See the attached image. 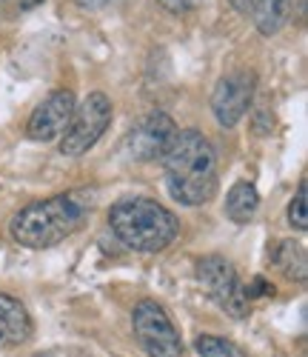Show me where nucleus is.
Instances as JSON below:
<instances>
[{"instance_id":"f257e3e1","label":"nucleus","mask_w":308,"mask_h":357,"mask_svg":"<svg viewBox=\"0 0 308 357\" xmlns=\"http://www.w3.org/2000/svg\"><path fill=\"white\" fill-rule=\"evenodd\" d=\"M163 166L169 192L183 206H203L217 192V152L197 129H180L171 137Z\"/></svg>"},{"instance_id":"7ed1b4c3","label":"nucleus","mask_w":308,"mask_h":357,"mask_svg":"<svg viewBox=\"0 0 308 357\" xmlns=\"http://www.w3.org/2000/svg\"><path fill=\"white\" fill-rule=\"evenodd\" d=\"M109 226L134 252H163L180 231L171 209L151 197H123L109 209Z\"/></svg>"},{"instance_id":"dca6fc26","label":"nucleus","mask_w":308,"mask_h":357,"mask_svg":"<svg viewBox=\"0 0 308 357\" xmlns=\"http://www.w3.org/2000/svg\"><path fill=\"white\" fill-rule=\"evenodd\" d=\"M157 3L171 15H189L192 9H197L203 3V0H157Z\"/></svg>"},{"instance_id":"f03ea898","label":"nucleus","mask_w":308,"mask_h":357,"mask_svg":"<svg viewBox=\"0 0 308 357\" xmlns=\"http://www.w3.org/2000/svg\"><path fill=\"white\" fill-rule=\"evenodd\" d=\"M88 215V197L83 192L52 195L29 203L12 218V237L26 249H49L75 234Z\"/></svg>"},{"instance_id":"f3484780","label":"nucleus","mask_w":308,"mask_h":357,"mask_svg":"<svg viewBox=\"0 0 308 357\" xmlns=\"http://www.w3.org/2000/svg\"><path fill=\"white\" fill-rule=\"evenodd\" d=\"M242 291L252 301V297H268V294H274V286L268 280H263V278H254L252 286H242Z\"/></svg>"},{"instance_id":"39448f33","label":"nucleus","mask_w":308,"mask_h":357,"mask_svg":"<svg viewBox=\"0 0 308 357\" xmlns=\"http://www.w3.org/2000/svg\"><path fill=\"white\" fill-rule=\"evenodd\" d=\"M134 337L148 357H183V340L169 312L157 301H140L132 312Z\"/></svg>"},{"instance_id":"9b49d317","label":"nucleus","mask_w":308,"mask_h":357,"mask_svg":"<svg viewBox=\"0 0 308 357\" xmlns=\"http://www.w3.org/2000/svg\"><path fill=\"white\" fill-rule=\"evenodd\" d=\"M260 209V195L254 189V183L249 181H237L229 195H226V215L234 223H249Z\"/></svg>"},{"instance_id":"423d86ee","label":"nucleus","mask_w":308,"mask_h":357,"mask_svg":"<svg viewBox=\"0 0 308 357\" xmlns=\"http://www.w3.org/2000/svg\"><path fill=\"white\" fill-rule=\"evenodd\" d=\"M197 280L203 291L231 317L249 314V297L242 291V283L237 278V269L220 255H206L197 260Z\"/></svg>"},{"instance_id":"6e6552de","label":"nucleus","mask_w":308,"mask_h":357,"mask_svg":"<svg viewBox=\"0 0 308 357\" xmlns=\"http://www.w3.org/2000/svg\"><path fill=\"white\" fill-rule=\"evenodd\" d=\"M174 135H177V126L171 117L166 112H151L143 121H137L126 135V152L132 160H140V163L157 160L166 155Z\"/></svg>"},{"instance_id":"f8f14e48","label":"nucleus","mask_w":308,"mask_h":357,"mask_svg":"<svg viewBox=\"0 0 308 357\" xmlns=\"http://www.w3.org/2000/svg\"><path fill=\"white\" fill-rule=\"evenodd\" d=\"M288 15H291V0H257L252 20L257 23L260 35L271 38L288 23Z\"/></svg>"},{"instance_id":"aec40b11","label":"nucleus","mask_w":308,"mask_h":357,"mask_svg":"<svg viewBox=\"0 0 308 357\" xmlns=\"http://www.w3.org/2000/svg\"><path fill=\"white\" fill-rule=\"evenodd\" d=\"M35 357H54L52 351H40V354H35Z\"/></svg>"},{"instance_id":"a211bd4d","label":"nucleus","mask_w":308,"mask_h":357,"mask_svg":"<svg viewBox=\"0 0 308 357\" xmlns=\"http://www.w3.org/2000/svg\"><path fill=\"white\" fill-rule=\"evenodd\" d=\"M229 3L240 12V15H245V17H252V12H254V3L257 0H229Z\"/></svg>"},{"instance_id":"6ab92c4d","label":"nucleus","mask_w":308,"mask_h":357,"mask_svg":"<svg viewBox=\"0 0 308 357\" xmlns=\"http://www.w3.org/2000/svg\"><path fill=\"white\" fill-rule=\"evenodd\" d=\"M75 3H77L80 9H103L109 0H75Z\"/></svg>"},{"instance_id":"20e7f679","label":"nucleus","mask_w":308,"mask_h":357,"mask_svg":"<svg viewBox=\"0 0 308 357\" xmlns=\"http://www.w3.org/2000/svg\"><path fill=\"white\" fill-rule=\"evenodd\" d=\"M109 123H111V100L103 92H91L80 106H75V114L63 132V140H60V152L69 158L86 155L103 137Z\"/></svg>"},{"instance_id":"4468645a","label":"nucleus","mask_w":308,"mask_h":357,"mask_svg":"<svg viewBox=\"0 0 308 357\" xmlns=\"http://www.w3.org/2000/svg\"><path fill=\"white\" fill-rule=\"evenodd\" d=\"M194 349L200 351V357H245L240 346H234L231 340L217 337V335H200Z\"/></svg>"},{"instance_id":"ddd939ff","label":"nucleus","mask_w":308,"mask_h":357,"mask_svg":"<svg viewBox=\"0 0 308 357\" xmlns=\"http://www.w3.org/2000/svg\"><path fill=\"white\" fill-rule=\"evenodd\" d=\"M274 263L280 266V272L288 280L305 283L308 257H305V246L302 243H297V241H280V243H277V249H274Z\"/></svg>"},{"instance_id":"9d476101","label":"nucleus","mask_w":308,"mask_h":357,"mask_svg":"<svg viewBox=\"0 0 308 357\" xmlns=\"http://www.w3.org/2000/svg\"><path fill=\"white\" fill-rule=\"evenodd\" d=\"M32 337V317L12 294L0 291V349L20 346Z\"/></svg>"},{"instance_id":"2eb2a0df","label":"nucleus","mask_w":308,"mask_h":357,"mask_svg":"<svg viewBox=\"0 0 308 357\" xmlns=\"http://www.w3.org/2000/svg\"><path fill=\"white\" fill-rule=\"evenodd\" d=\"M288 223H291L294 229H300V231L308 229V195H305V177L300 181L297 195H294V200H291V206H288Z\"/></svg>"},{"instance_id":"1a4fd4ad","label":"nucleus","mask_w":308,"mask_h":357,"mask_svg":"<svg viewBox=\"0 0 308 357\" xmlns=\"http://www.w3.org/2000/svg\"><path fill=\"white\" fill-rule=\"evenodd\" d=\"M75 95L69 92V89H57V92H52L35 112L32 117H29L26 123V135L38 140V143H46V140H54L57 135H63L72 114H75Z\"/></svg>"},{"instance_id":"0eeeda50","label":"nucleus","mask_w":308,"mask_h":357,"mask_svg":"<svg viewBox=\"0 0 308 357\" xmlns=\"http://www.w3.org/2000/svg\"><path fill=\"white\" fill-rule=\"evenodd\" d=\"M254 89H257V75L252 69H237L217 80L211 92V112L220 126L231 129L242 121V114L249 112L254 100Z\"/></svg>"}]
</instances>
